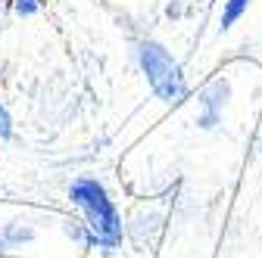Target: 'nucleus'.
<instances>
[{"label": "nucleus", "mask_w": 262, "mask_h": 258, "mask_svg": "<svg viewBox=\"0 0 262 258\" xmlns=\"http://www.w3.org/2000/svg\"><path fill=\"white\" fill-rule=\"evenodd\" d=\"M69 199L84 212V227L91 230V243L100 249H116L122 243V218L100 180L81 177L69 187Z\"/></svg>", "instance_id": "nucleus-1"}, {"label": "nucleus", "mask_w": 262, "mask_h": 258, "mask_svg": "<svg viewBox=\"0 0 262 258\" xmlns=\"http://www.w3.org/2000/svg\"><path fill=\"white\" fill-rule=\"evenodd\" d=\"M10 4H13L16 16H35L44 10V0H10Z\"/></svg>", "instance_id": "nucleus-5"}, {"label": "nucleus", "mask_w": 262, "mask_h": 258, "mask_svg": "<svg viewBox=\"0 0 262 258\" xmlns=\"http://www.w3.org/2000/svg\"><path fill=\"white\" fill-rule=\"evenodd\" d=\"M250 7V0H225V10H222V31H228Z\"/></svg>", "instance_id": "nucleus-4"}, {"label": "nucleus", "mask_w": 262, "mask_h": 258, "mask_svg": "<svg viewBox=\"0 0 262 258\" xmlns=\"http://www.w3.org/2000/svg\"><path fill=\"white\" fill-rule=\"evenodd\" d=\"M228 93H231L228 81H215V84L203 93V115H200V127H215V124H219L222 109H225V103H228Z\"/></svg>", "instance_id": "nucleus-3"}, {"label": "nucleus", "mask_w": 262, "mask_h": 258, "mask_svg": "<svg viewBox=\"0 0 262 258\" xmlns=\"http://www.w3.org/2000/svg\"><path fill=\"white\" fill-rule=\"evenodd\" d=\"M138 62L153 87V93L159 96L162 103L169 106H178L184 96H187V81H184V72L178 66V59L156 41H141L138 44Z\"/></svg>", "instance_id": "nucleus-2"}, {"label": "nucleus", "mask_w": 262, "mask_h": 258, "mask_svg": "<svg viewBox=\"0 0 262 258\" xmlns=\"http://www.w3.org/2000/svg\"><path fill=\"white\" fill-rule=\"evenodd\" d=\"M13 137V118H10V112L0 106V140H10Z\"/></svg>", "instance_id": "nucleus-6"}]
</instances>
